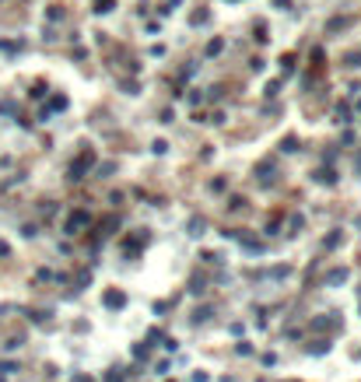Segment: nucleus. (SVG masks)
Listing matches in <instances>:
<instances>
[{
	"label": "nucleus",
	"instance_id": "nucleus-2",
	"mask_svg": "<svg viewBox=\"0 0 361 382\" xmlns=\"http://www.w3.org/2000/svg\"><path fill=\"white\" fill-rule=\"evenodd\" d=\"M123 302H126V298H123V291H109V295H105V305H109V308H119Z\"/></svg>",
	"mask_w": 361,
	"mask_h": 382
},
{
	"label": "nucleus",
	"instance_id": "nucleus-1",
	"mask_svg": "<svg viewBox=\"0 0 361 382\" xmlns=\"http://www.w3.org/2000/svg\"><path fill=\"white\" fill-rule=\"evenodd\" d=\"M88 221H92V217H88V211H78V214H74V217H70V221H67V231L74 235V231H78V228H84Z\"/></svg>",
	"mask_w": 361,
	"mask_h": 382
},
{
	"label": "nucleus",
	"instance_id": "nucleus-5",
	"mask_svg": "<svg viewBox=\"0 0 361 382\" xmlns=\"http://www.w3.org/2000/svg\"><path fill=\"white\" fill-rule=\"evenodd\" d=\"M189 235H204V221L197 217V221H189Z\"/></svg>",
	"mask_w": 361,
	"mask_h": 382
},
{
	"label": "nucleus",
	"instance_id": "nucleus-4",
	"mask_svg": "<svg viewBox=\"0 0 361 382\" xmlns=\"http://www.w3.org/2000/svg\"><path fill=\"white\" fill-rule=\"evenodd\" d=\"M95 11L105 14V11H112V0H95Z\"/></svg>",
	"mask_w": 361,
	"mask_h": 382
},
{
	"label": "nucleus",
	"instance_id": "nucleus-3",
	"mask_svg": "<svg viewBox=\"0 0 361 382\" xmlns=\"http://www.w3.org/2000/svg\"><path fill=\"white\" fill-rule=\"evenodd\" d=\"M326 281H330V284H344V281H347V270H333Z\"/></svg>",
	"mask_w": 361,
	"mask_h": 382
}]
</instances>
